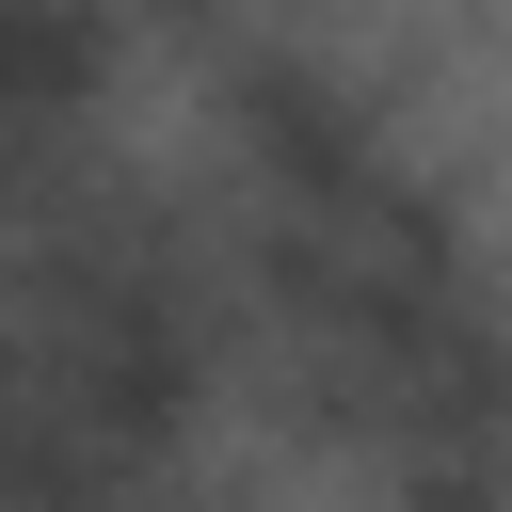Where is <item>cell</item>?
Instances as JSON below:
<instances>
[{
	"label": "cell",
	"mask_w": 512,
	"mask_h": 512,
	"mask_svg": "<svg viewBox=\"0 0 512 512\" xmlns=\"http://www.w3.org/2000/svg\"><path fill=\"white\" fill-rule=\"evenodd\" d=\"M240 16H272V0H128V32H176V48H224Z\"/></svg>",
	"instance_id": "1"
},
{
	"label": "cell",
	"mask_w": 512,
	"mask_h": 512,
	"mask_svg": "<svg viewBox=\"0 0 512 512\" xmlns=\"http://www.w3.org/2000/svg\"><path fill=\"white\" fill-rule=\"evenodd\" d=\"M496 144H512V64H496Z\"/></svg>",
	"instance_id": "2"
}]
</instances>
